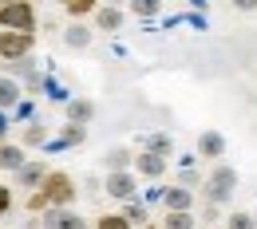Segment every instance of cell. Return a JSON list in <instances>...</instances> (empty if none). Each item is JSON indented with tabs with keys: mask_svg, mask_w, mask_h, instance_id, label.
Wrapping results in <instances>:
<instances>
[{
	"mask_svg": "<svg viewBox=\"0 0 257 229\" xmlns=\"http://www.w3.org/2000/svg\"><path fill=\"white\" fill-rule=\"evenodd\" d=\"M119 213H123V217H127V221H131L135 229H147V225H151V213H147V201H127V205H123Z\"/></svg>",
	"mask_w": 257,
	"mask_h": 229,
	"instance_id": "21",
	"label": "cell"
},
{
	"mask_svg": "<svg viewBox=\"0 0 257 229\" xmlns=\"http://www.w3.org/2000/svg\"><path fill=\"white\" fill-rule=\"evenodd\" d=\"M202 221L210 225V221H225V217H222V209H218V205H202Z\"/></svg>",
	"mask_w": 257,
	"mask_h": 229,
	"instance_id": "29",
	"label": "cell"
},
{
	"mask_svg": "<svg viewBox=\"0 0 257 229\" xmlns=\"http://www.w3.org/2000/svg\"><path fill=\"white\" fill-rule=\"evenodd\" d=\"M123 20H127V12H123V8H115V4H99L95 32H123Z\"/></svg>",
	"mask_w": 257,
	"mask_h": 229,
	"instance_id": "13",
	"label": "cell"
},
{
	"mask_svg": "<svg viewBox=\"0 0 257 229\" xmlns=\"http://www.w3.org/2000/svg\"><path fill=\"white\" fill-rule=\"evenodd\" d=\"M83 138H87V127H71V123H67V127H64V134L48 142V150H67V146H79Z\"/></svg>",
	"mask_w": 257,
	"mask_h": 229,
	"instance_id": "20",
	"label": "cell"
},
{
	"mask_svg": "<svg viewBox=\"0 0 257 229\" xmlns=\"http://www.w3.org/2000/svg\"><path fill=\"white\" fill-rule=\"evenodd\" d=\"M64 115L71 127H87L91 119H95V103L87 95H71V103H64Z\"/></svg>",
	"mask_w": 257,
	"mask_h": 229,
	"instance_id": "10",
	"label": "cell"
},
{
	"mask_svg": "<svg viewBox=\"0 0 257 229\" xmlns=\"http://www.w3.org/2000/svg\"><path fill=\"white\" fill-rule=\"evenodd\" d=\"M91 225H95V229H135V225L127 221V217L119 213V209H115V213H99V217L91 221Z\"/></svg>",
	"mask_w": 257,
	"mask_h": 229,
	"instance_id": "24",
	"label": "cell"
},
{
	"mask_svg": "<svg viewBox=\"0 0 257 229\" xmlns=\"http://www.w3.org/2000/svg\"><path fill=\"white\" fill-rule=\"evenodd\" d=\"M162 209L166 213H194V190H186V186H162Z\"/></svg>",
	"mask_w": 257,
	"mask_h": 229,
	"instance_id": "9",
	"label": "cell"
},
{
	"mask_svg": "<svg viewBox=\"0 0 257 229\" xmlns=\"http://www.w3.org/2000/svg\"><path fill=\"white\" fill-rule=\"evenodd\" d=\"M40 225L44 229H95L87 217H79L75 209H48V213L40 217Z\"/></svg>",
	"mask_w": 257,
	"mask_h": 229,
	"instance_id": "8",
	"label": "cell"
},
{
	"mask_svg": "<svg viewBox=\"0 0 257 229\" xmlns=\"http://www.w3.org/2000/svg\"><path fill=\"white\" fill-rule=\"evenodd\" d=\"M99 4L95 0H67L64 4V16L71 20V24H83V20H95Z\"/></svg>",
	"mask_w": 257,
	"mask_h": 229,
	"instance_id": "18",
	"label": "cell"
},
{
	"mask_svg": "<svg viewBox=\"0 0 257 229\" xmlns=\"http://www.w3.org/2000/svg\"><path fill=\"white\" fill-rule=\"evenodd\" d=\"M147 229H162V225H159V221H151V225H147Z\"/></svg>",
	"mask_w": 257,
	"mask_h": 229,
	"instance_id": "31",
	"label": "cell"
},
{
	"mask_svg": "<svg viewBox=\"0 0 257 229\" xmlns=\"http://www.w3.org/2000/svg\"><path fill=\"white\" fill-rule=\"evenodd\" d=\"M166 170H170V162L159 158V154H147V150L135 154V174H139V182H159V178H166Z\"/></svg>",
	"mask_w": 257,
	"mask_h": 229,
	"instance_id": "7",
	"label": "cell"
},
{
	"mask_svg": "<svg viewBox=\"0 0 257 229\" xmlns=\"http://www.w3.org/2000/svg\"><path fill=\"white\" fill-rule=\"evenodd\" d=\"M103 194L115 197V201H139V174L135 170H123V174H107L103 178Z\"/></svg>",
	"mask_w": 257,
	"mask_h": 229,
	"instance_id": "5",
	"label": "cell"
},
{
	"mask_svg": "<svg viewBox=\"0 0 257 229\" xmlns=\"http://www.w3.org/2000/svg\"><path fill=\"white\" fill-rule=\"evenodd\" d=\"M32 52H36V36H28V32H0V60H4V64L32 60Z\"/></svg>",
	"mask_w": 257,
	"mask_h": 229,
	"instance_id": "4",
	"label": "cell"
},
{
	"mask_svg": "<svg viewBox=\"0 0 257 229\" xmlns=\"http://www.w3.org/2000/svg\"><path fill=\"white\" fill-rule=\"evenodd\" d=\"M222 225L225 229H257V221H253V213H245V209H229Z\"/></svg>",
	"mask_w": 257,
	"mask_h": 229,
	"instance_id": "23",
	"label": "cell"
},
{
	"mask_svg": "<svg viewBox=\"0 0 257 229\" xmlns=\"http://www.w3.org/2000/svg\"><path fill=\"white\" fill-rule=\"evenodd\" d=\"M24 150H32V146H48L52 142V134H48V127L40 123V119H32L28 127H20V138H16Z\"/></svg>",
	"mask_w": 257,
	"mask_h": 229,
	"instance_id": "16",
	"label": "cell"
},
{
	"mask_svg": "<svg viewBox=\"0 0 257 229\" xmlns=\"http://www.w3.org/2000/svg\"><path fill=\"white\" fill-rule=\"evenodd\" d=\"M135 154H139V150H131V146H111V150L103 154V170H107V174L135 170Z\"/></svg>",
	"mask_w": 257,
	"mask_h": 229,
	"instance_id": "12",
	"label": "cell"
},
{
	"mask_svg": "<svg viewBox=\"0 0 257 229\" xmlns=\"http://www.w3.org/2000/svg\"><path fill=\"white\" fill-rule=\"evenodd\" d=\"M12 205H16L12 186H8V182H0V217H8V213H12Z\"/></svg>",
	"mask_w": 257,
	"mask_h": 229,
	"instance_id": "26",
	"label": "cell"
},
{
	"mask_svg": "<svg viewBox=\"0 0 257 229\" xmlns=\"http://www.w3.org/2000/svg\"><path fill=\"white\" fill-rule=\"evenodd\" d=\"M36 24H40V12H36L28 0H4V4H0V32L36 36Z\"/></svg>",
	"mask_w": 257,
	"mask_h": 229,
	"instance_id": "3",
	"label": "cell"
},
{
	"mask_svg": "<svg viewBox=\"0 0 257 229\" xmlns=\"http://www.w3.org/2000/svg\"><path fill=\"white\" fill-rule=\"evenodd\" d=\"M143 201H162V186H155V190H147V194H143Z\"/></svg>",
	"mask_w": 257,
	"mask_h": 229,
	"instance_id": "30",
	"label": "cell"
},
{
	"mask_svg": "<svg viewBox=\"0 0 257 229\" xmlns=\"http://www.w3.org/2000/svg\"><path fill=\"white\" fill-rule=\"evenodd\" d=\"M162 229H194L198 225V213H162Z\"/></svg>",
	"mask_w": 257,
	"mask_h": 229,
	"instance_id": "22",
	"label": "cell"
},
{
	"mask_svg": "<svg viewBox=\"0 0 257 229\" xmlns=\"http://www.w3.org/2000/svg\"><path fill=\"white\" fill-rule=\"evenodd\" d=\"M159 12H162L159 0H135V4H131V16H139V20H151V16H159Z\"/></svg>",
	"mask_w": 257,
	"mask_h": 229,
	"instance_id": "25",
	"label": "cell"
},
{
	"mask_svg": "<svg viewBox=\"0 0 257 229\" xmlns=\"http://www.w3.org/2000/svg\"><path fill=\"white\" fill-rule=\"evenodd\" d=\"M253 221H257V213H253Z\"/></svg>",
	"mask_w": 257,
	"mask_h": 229,
	"instance_id": "32",
	"label": "cell"
},
{
	"mask_svg": "<svg viewBox=\"0 0 257 229\" xmlns=\"http://www.w3.org/2000/svg\"><path fill=\"white\" fill-rule=\"evenodd\" d=\"M91 40H95V32H91L87 24H67V28H64V44L71 48V52H83V48H91Z\"/></svg>",
	"mask_w": 257,
	"mask_h": 229,
	"instance_id": "17",
	"label": "cell"
},
{
	"mask_svg": "<svg viewBox=\"0 0 257 229\" xmlns=\"http://www.w3.org/2000/svg\"><path fill=\"white\" fill-rule=\"evenodd\" d=\"M24 166H28V154H24L20 142H4V146H0V170H4V174H20Z\"/></svg>",
	"mask_w": 257,
	"mask_h": 229,
	"instance_id": "14",
	"label": "cell"
},
{
	"mask_svg": "<svg viewBox=\"0 0 257 229\" xmlns=\"http://www.w3.org/2000/svg\"><path fill=\"white\" fill-rule=\"evenodd\" d=\"M24 99H28V95H24V87H20L16 79L0 75V111H4V115H12V111L24 103Z\"/></svg>",
	"mask_w": 257,
	"mask_h": 229,
	"instance_id": "15",
	"label": "cell"
},
{
	"mask_svg": "<svg viewBox=\"0 0 257 229\" xmlns=\"http://www.w3.org/2000/svg\"><path fill=\"white\" fill-rule=\"evenodd\" d=\"M143 150L170 162V158H174V138H170V134H147V138H143Z\"/></svg>",
	"mask_w": 257,
	"mask_h": 229,
	"instance_id": "19",
	"label": "cell"
},
{
	"mask_svg": "<svg viewBox=\"0 0 257 229\" xmlns=\"http://www.w3.org/2000/svg\"><path fill=\"white\" fill-rule=\"evenodd\" d=\"M75 197H79V186H75V178L67 174V170H52L48 178H44V186L28 194V213L36 217H44L48 209H75Z\"/></svg>",
	"mask_w": 257,
	"mask_h": 229,
	"instance_id": "1",
	"label": "cell"
},
{
	"mask_svg": "<svg viewBox=\"0 0 257 229\" xmlns=\"http://www.w3.org/2000/svg\"><path fill=\"white\" fill-rule=\"evenodd\" d=\"M198 158H206V162H218V158H225V138L218 131H202L198 134V150H194Z\"/></svg>",
	"mask_w": 257,
	"mask_h": 229,
	"instance_id": "11",
	"label": "cell"
},
{
	"mask_svg": "<svg viewBox=\"0 0 257 229\" xmlns=\"http://www.w3.org/2000/svg\"><path fill=\"white\" fill-rule=\"evenodd\" d=\"M52 174V166H48V158H28V166L20 170V174H12V182H16V190H28V194H36L40 186H44V178Z\"/></svg>",
	"mask_w": 257,
	"mask_h": 229,
	"instance_id": "6",
	"label": "cell"
},
{
	"mask_svg": "<svg viewBox=\"0 0 257 229\" xmlns=\"http://www.w3.org/2000/svg\"><path fill=\"white\" fill-rule=\"evenodd\" d=\"M16 123H24V127L32 123V99H24V103L12 111V127H16Z\"/></svg>",
	"mask_w": 257,
	"mask_h": 229,
	"instance_id": "28",
	"label": "cell"
},
{
	"mask_svg": "<svg viewBox=\"0 0 257 229\" xmlns=\"http://www.w3.org/2000/svg\"><path fill=\"white\" fill-rule=\"evenodd\" d=\"M237 186H241L237 170H233V166H225V162H218L210 174H206V182H202V201L222 209V205H229V201H233Z\"/></svg>",
	"mask_w": 257,
	"mask_h": 229,
	"instance_id": "2",
	"label": "cell"
},
{
	"mask_svg": "<svg viewBox=\"0 0 257 229\" xmlns=\"http://www.w3.org/2000/svg\"><path fill=\"white\" fill-rule=\"evenodd\" d=\"M202 182H206V178H202L198 170H182V174H178V186H186V190H202Z\"/></svg>",
	"mask_w": 257,
	"mask_h": 229,
	"instance_id": "27",
	"label": "cell"
}]
</instances>
